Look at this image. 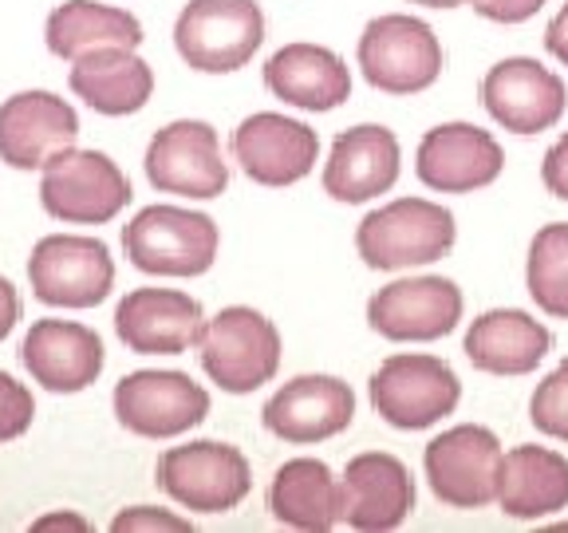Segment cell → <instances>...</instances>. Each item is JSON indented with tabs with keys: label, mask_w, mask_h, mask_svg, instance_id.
I'll list each match as a JSON object with an SVG mask.
<instances>
[{
	"label": "cell",
	"mask_w": 568,
	"mask_h": 533,
	"mask_svg": "<svg viewBox=\"0 0 568 533\" xmlns=\"http://www.w3.org/2000/svg\"><path fill=\"white\" fill-rule=\"evenodd\" d=\"M454 241V213L435 198H390L355 225V253L375 273L435 265L450 253Z\"/></svg>",
	"instance_id": "6da1fadb"
},
{
	"label": "cell",
	"mask_w": 568,
	"mask_h": 533,
	"mask_svg": "<svg viewBox=\"0 0 568 533\" xmlns=\"http://www.w3.org/2000/svg\"><path fill=\"white\" fill-rule=\"evenodd\" d=\"M355 63L383 95H423L443 80L446 52L426 20L410 12H383L364 24Z\"/></svg>",
	"instance_id": "7a4b0ae2"
},
{
	"label": "cell",
	"mask_w": 568,
	"mask_h": 533,
	"mask_svg": "<svg viewBox=\"0 0 568 533\" xmlns=\"http://www.w3.org/2000/svg\"><path fill=\"white\" fill-rule=\"evenodd\" d=\"M375 415L395 431H426L450 419L462 403V380L443 355L395 352L367 380Z\"/></svg>",
	"instance_id": "3957f363"
},
{
	"label": "cell",
	"mask_w": 568,
	"mask_h": 533,
	"mask_svg": "<svg viewBox=\"0 0 568 533\" xmlns=\"http://www.w3.org/2000/svg\"><path fill=\"white\" fill-rule=\"evenodd\" d=\"M281 332L265 312L248 304H230L205 320L197 355L213 383L230 395H248L281 372Z\"/></svg>",
	"instance_id": "277c9868"
},
{
	"label": "cell",
	"mask_w": 568,
	"mask_h": 533,
	"mask_svg": "<svg viewBox=\"0 0 568 533\" xmlns=\"http://www.w3.org/2000/svg\"><path fill=\"white\" fill-rule=\"evenodd\" d=\"M123 249L139 273L151 276H202L217 261L222 230L210 213L186 205H146L123 230Z\"/></svg>",
	"instance_id": "5b68a950"
},
{
	"label": "cell",
	"mask_w": 568,
	"mask_h": 533,
	"mask_svg": "<svg viewBox=\"0 0 568 533\" xmlns=\"http://www.w3.org/2000/svg\"><path fill=\"white\" fill-rule=\"evenodd\" d=\"M265 44L257 0H190L174 20V48L202 76H230Z\"/></svg>",
	"instance_id": "8992f818"
},
{
	"label": "cell",
	"mask_w": 568,
	"mask_h": 533,
	"mask_svg": "<svg viewBox=\"0 0 568 533\" xmlns=\"http://www.w3.org/2000/svg\"><path fill=\"white\" fill-rule=\"evenodd\" d=\"M506 446L481 423L446 426L423 451V474L430 494L450 510H486L497 506Z\"/></svg>",
	"instance_id": "52a82bcc"
},
{
	"label": "cell",
	"mask_w": 568,
	"mask_h": 533,
	"mask_svg": "<svg viewBox=\"0 0 568 533\" xmlns=\"http://www.w3.org/2000/svg\"><path fill=\"white\" fill-rule=\"evenodd\" d=\"M40 202L68 225H103L126 210L131 182L103 151L63 147L40 170Z\"/></svg>",
	"instance_id": "ba28073f"
},
{
	"label": "cell",
	"mask_w": 568,
	"mask_h": 533,
	"mask_svg": "<svg viewBox=\"0 0 568 533\" xmlns=\"http://www.w3.org/2000/svg\"><path fill=\"white\" fill-rule=\"evenodd\" d=\"M154 474L178 506L194 510V514H230L253 490L248 459L233 443H217V439L170 446Z\"/></svg>",
	"instance_id": "9c48e42d"
},
{
	"label": "cell",
	"mask_w": 568,
	"mask_h": 533,
	"mask_svg": "<svg viewBox=\"0 0 568 533\" xmlns=\"http://www.w3.org/2000/svg\"><path fill=\"white\" fill-rule=\"evenodd\" d=\"M466 316V296L450 276L423 273L383 284L367 301V329L390 344H435Z\"/></svg>",
	"instance_id": "30bf717a"
},
{
	"label": "cell",
	"mask_w": 568,
	"mask_h": 533,
	"mask_svg": "<svg viewBox=\"0 0 568 533\" xmlns=\"http://www.w3.org/2000/svg\"><path fill=\"white\" fill-rule=\"evenodd\" d=\"M28 281L36 301L52 309H95L115 289V261L99 238L52 233L36 241L28 258Z\"/></svg>",
	"instance_id": "8fae6325"
},
{
	"label": "cell",
	"mask_w": 568,
	"mask_h": 533,
	"mask_svg": "<svg viewBox=\"0 0 568 533\" xmlns=\"http://www.w3.org/2000/svg\"><path fill=\"white\" fill-rule=\"evenodd\" d=\"M142 167L159 194L210 202L230 190V162L222 154V139L202 119H178L162 127L146 147Z\"/></svg>",
	"instance_id": "7c38bea8"
},
{
	"label": "cell",
	"mask_w": 568,
	"mask_h": 533,
	"mask_svg": "<svg viewBox=\"0 0 568 533\" xmlns=\"http://www.w3.org/2000/svg\"><path fill=\"white\" fill-rule=\"evenodd\" d=\"M481 107L501 131L541 134L565 119L568 88L557 71L532 56H506L481 76Z\"/></svg>",
	"instance_id": "4fadbf2b"
},
{
	"label": "cell",
	"mask_w": 568,
	"mask_h": 533,
	"mask_svg": "<svg viewBox=\"0 0 568 533\" xmlns=\"http://www.w3.org/2000/svg\"><path fill=\"white\" fill-rule=\"evenodd\" d=\"M415 174L435 194H478L506 174V151L478 123H438L418 139Z\"/></svg>",
	"instance_id": "5bb4252c"
},
{
	"label": "cell",
	"mask_w": 568,
	"mask_h": 533,
	"mask_svg": "<svg viewBox=\"0 0 568 533\" xmlns=\"http://www.w3.org/2000/svg\"><path fill=\"white\" fill-rule=\"evenodd\" d=\"M205 415L210 391L186 372H131L115 383V419L139 439H178Z\"/></svg>",
	"instance_id": "9a60e30c"
},
{
	"label": "cell",
	"mask_w": 568,
	"mask_h": 533,
	"mask_svg": "<svg viewBox=\"0 0 568 533\" xmlns=\"http://www.w3.org/2000/svg\"><path fill=\"white\" fill-rule=\"evenodd\" d=\"M320 139L308 123L276 111H257V115L241 119L233 131V162L245 170L248 182L268 190L296 187L316 170Z\"/></svg>",
	"instance_id": "2e32d148"
},
{
	"label": "cell",
	"mask_w": 568,
	"mask_h": 533,
	"mask_svg": "<svg viewBox=\"0 0 568 533\" xmlns=\"http://www.w3.org/2000/svg\"><path fill=\"white\" fill-rule=\"evenodd\" d=\"M403 174V147L399 134L383 123H359L336 134L324 162V194L332 202L364 205L379 194H390Z\"/></svg>",
	"instance_id": "e0dca14e"
},
{
	"label": "cell",
	"mask_w": 568,
	"mask_h": 533,
	"mask_svg": "<svg viewBox=\"0 0 568 533\" xmlns=\"http://www.w3.org/2000/svg\"><path fill=\"white\" fill-rule=\"evenodd\" d=\"M261 419L268 435H276L281 443H324L344 435L355 423V391L336 375H296L268 395Z\"/></svg>",
	"instance_id": "ac0fdd59"
},
{
	"label": "cell",
	"mask_w": 568,
	"mask_h": 533,
	"mask_svg": "<svg viewBox=\"0 0 568 533\" xmlns=\"http://www.w3.org/2000/svg\"><path fill=\"white\" fill-rule=\"evenodd\" d=\"M339 482H344V522L359 533H390L415 514V474L399 454H355L347 459Z\"/></svg>",
	"instance_id": "d6986e66"
},
{
	"label": "cell",
	"mask_w": 568,
	"mask_h": 533,
	"mask_svg": "<svg viewBox=\"0 0 568 533\" xmlns=\"http://www.w3.org/2000/svg\"><path fill=\"white\" fill-rule=\"evenodd\" d=\"M202 329V304L182 289H134L115 309V332L134 355H182L197 348Z\"/></svg>",
	"instance_id": "ffe728a7"
},
{
	"label": "cell",
	"mask_w": 568,
	"mask_h": 533,
	"mask_svg": "<svg viewBox=\"0 0 568 533\" xmlns=\"http://www.w3.org/2000/svg\"><path fill=\"white\" fill-rule=\"evenodd\" d=\"M80 139V115L52 91H20L0 103V162L12 170H44V162Z\"/></svg>",
	"instance_id": "44dd1931"
},
{
	"label": "cell",
	"mask_w": 568,
	"mask_h": 533,
	"mask_svg": "<svg viewBox=\"0 0 568 533\" xmlns=\"http://www.w3.org/2000/svg\"><path fill=\"white\" fill-rule=\"evenodd\" d=\"M28 375L55 395H75L103 375L106 352L103 340L88 324L75 320H36L20 344Z\"/></svg>",
	"instance_id": "7402d4cb"
},
{
	"label": "cell",
	"mask_w": 568,
	"mask_h": 533,
	"mask_svg": "<svg viewBox=\"0 0 568 533\" xmlns=\"http://www.w3.org/2000/svg\"><path fill=\"white\" fill-rule=\"evenodd\" d=\"M462 352L474 372L517 380V375H532L549 360L552 332L525 309H489L470 320Z\"/></svg>",
	"instance_id": "603a6c76"
},
{
	"label": "cell",
	"mask_w": 568,
	"mask_h": 533,
	"mask_svg": "<svg viewBox=\"0 0 568 533\" xmlns=\"http://www.w3.org/2000/svg\"><path fill=\"white\" fill-rule=\"evenodd\" d=\"M265 88L301 111H336L352 99V68L324 44H284L268 56Z\"/></svg>",
	"instance_id": "cb8c5ba5"
},
{
	"label": "cell",
	"mask_w": 568,
	"mask_h": 533,
	"mask_svg": "<svg viewBox=\"0 0 568 533\" xmlns=\"http://www.w3.org/2000/svg\"><path fill=\"white\" fill-rule=\"evenodd\" d=\"M497 510L517 522H545V517L568 510V454L537 443L506 451Z\"/></svg>",
	"instance_id": "d4e9b609"
},
{
	"label": "cell",
	"mask_w": 568,
	"mask_h": 533,
	"mask_svg": "<svg viewBox=\"0 0 568 533\" xmlns=\"http://www.w3.org/2000/svg\"><path fill=\"white\" fill-rule=\"evenodd\" d=\"M68 83L91 111L123 119L151 103L154 68L142 60L139 48H99L71 63Z\"/></svg>",
	"instance_id": "484cf974"
},
{
	"label": "cell",
	"mask_w": 568,
	"mask_h": 533,
	"mask_svg": "<svg viewBox=\"0 0 568 533\" xmlns=\"http://www.w3.org/2000/svg\"><path fill=\"white\" fill-rule=\"evenodd\" d=\"M268 510L281 525L301 533H328L344 522V482L320 459H288L273 474Z\"/></svg>",
	"instance_id": "4316f807"
},
{
	"label": "cell",
	"mask_w": 568,
	"mask_h": 533,
	"mask_svg": "<svg viewBox=\"0 0 568 533\" xmlns=\"http://www.w3.org/2000/svg\"><path fill=\"white\" fill-rule=\"evenodd\" d=\"M48 52L75 63L80 56L99 48H139L142 24L126 9L115 4H95V0H68L48 17L44 24Z\"/></svg>",
	"instance_id": "83f0119b"
},
{
	"label": "cell",
	"mask_w": 568,
	"mask_h": 533,
	"mask_svg": "<svg viewBox=\"0 0 568 533\" xmlns=\"http://www.w3.org/2000/svg\"><path fill=\"white\" fill-rule=\"evenodd\" d=\"M525 289L537 312L568 320V222H549L532 233L525 253Z\"/></svg>",
	"instance_id": "f1b7e54d"
},
{
	"label": "cell",
	"mask_w": 568,
	"mask_h": 533,
	"mask_svg": "<svg viewBox=\"0 0 568 533\" xmlns=\"http://www.w3.org/2000/svg\"><path fill=\"white\" fill-rule=\"evenodd\" d=\"M529 423L537 426V435L568 443V355L532 388Z\"/></svg>",
	"instance_id": "f546056e"
},
{
	"label": "cell",
	"mask_w": 568,
	"mask_h": 533,
	"mask_svg": "<svg viewBox=\"0 0 568 533\" xmlns=\"http://www.w3.org/2000/svg\"><path fill=\"white\" fill-rule=\"evenodd\" d=\"M36 419V403L32 391L24 383H17L9 372H0V443H12L32 426Z\"/></svg>",
	"instance_id": "4dcf8cb0"
},
{
	"label": "cell",
	"mask_w": 568,
	"mask_h": 533,
	"mask_svg": "<svg viewBox=\"0 0 568 533\" xmlns=\"http://www.w3.org/2000/svg\"><path fill=\"white\" fill-rule=\"evenodd\" d=\"M111 530L115 533H190L194 525L186 522V517H178L174 510H159V506H131L123 510V514H115V522H111Z\"/></svg>",
	"instance_id": "1f68e13d"
},
{
	"label": "cell",
	"mask_w": 568,
	"mask_h": 533,
	"mask_svg": "<svg viewBox=\"0 0 568 533\" xmlns=\"http://www.w3.org/2000/svg\"><path fill=\"white\" fill-rule=\"evenodd\" d=\"M545 4H552V0H474L470 9L478 12L481 20H489V24H525V20L537 17Z\"/></svg>",
	"instance_id": "d6a6232c"
},
{
	"label": "cell",
	"mask_w": 568,
	"mask_h": 533,
	"mask_svg": "<svg viewBox=\"0 0 568 533\" xmlns=\"http://www.w3.org/2000/svg\"><path fill=\"white\" fill-rule=\"evenodd\" d=\"M541 182H545V190H549L552 198L568 202V131L560 134L557 142H552L549 151H545V159H541Z\"/></svg>",
	"instance_id": "836d02e7"
},
{
	"label": "cell",
	"mask_w": 568,
	"mask_h": 533,
	"mask_svg": "<svg viewBox=\"0 0 568 533\" xmlns=\"http://www.w3.org/2000/svg\"><path fill=\"white\" fill-rule=\"evenodd\" d=\"M545 48H549V56L560 68H568V0L557 9V17L549 20V28H545Z\"/></svg>",
	"instance_id": "e575fe53"
},
{
	"label": "cell",
	"mask_w": 568,
	"mask_h": 533,
	"mask_svg": "<svg viewBox=\"0 0 568 533\" xmlns=\"http://www.w3.org/2000/svg\"><path fill=\"white\" fill-rule=\"evenodd\" d=\"M17 320H20V296H17V289H12V281L0 276V340L17 329Z\"/></svg>",
	"instance_id": "d590c367"
},
{
	"label": "cell",
	"mask_w": 568,
	"mask_h": 533,
	"mask_svg": "<svg viewBox=\"0 0 568 533\" xmlns=\"http://www.w3.org/2000/svg\"><path fill=\"white\" fill-rule=\"evenodd\" d=\"M36 533H48V530H71V533H88V517L80 514H68V510H60V514H44V517H36L32 522Z\"/></svg>",
	"instance_id": "8d00e7d4"
},
{
	"label": "cell",
	"mask_w": 568,
	"mask_h": 533,
	"mask_svg": "<svg viewBox=\"0 0 568 533\" xmlns=\"http://www.w3.org/2000/svg\"><path fill=\"white\" fill-rule=\"evenodd\" d=\"M407 4H423V9H443V12H450V9H462V4H474V0H407Z\"/></svg>",
	"instance_id": "74e56055"
},
{
	"label": "cell",
	"mask_w": 568,
	"mask_h": 533,
	"mask_svg": "<svg viewBox=\"0 0 568 533\" xmlns=\"http://www.w3.org/2000/svg\"><path fill=\"white\" fill-rule=\"evenodd\" d=\"M552 530H568V522H552Z\"/></svg>",
	"instance_id": "f35d334b"
}]
</instances>
